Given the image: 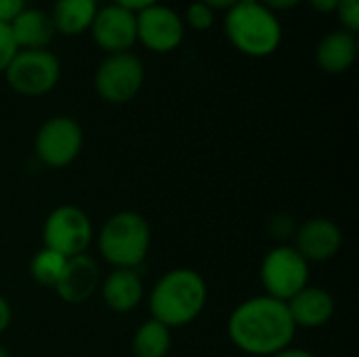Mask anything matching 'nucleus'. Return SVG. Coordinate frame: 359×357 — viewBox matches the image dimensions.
Instances as JSON below:
<instances>
[{
  "label": "nucleus",
  "instance_id": "obj_1",
  "mask_svg": "<svg viewBox=\"0 0 359 357\" xmlns=\"http://www.w3.org/2000/svg\"><path fill=\"white\" fill-rule=\"evenodd\" d=\"M227 335L242 353L271 357L292 345L297 326L284 301L261 295L242 301L231 311Z\"/></svg>",
  "mask_w": 359,
  "mask_h": 357
},
{
  "label": "nucleus",
  "instance_id": "obj_2",
  "mask_svg": "<svg viewBox=\"0 0 359 357\" xmlns=\"http://www.w3.org/2000/svg\"><path fill=\"white\" fill-rule=\"evenodd\" d=\"M208 303L206 280L187 267L166 271L149 292L151 320L166 328H183L200 318Z\"/></svg>",
  "mask_w": 359,
  "mask_h": 357
},
{
  "label": "nucleus",
  "instance_id": "obj_3",
  "mask_svg": "<svg viewBox=\"0 0 359 357\" xmlns=\"http://www.w3.org/2000/svg\"><path fill=\"white\" fill-rule=\"evenodd\" d=\"M223 29L231 46L246 57H269L282 44V23L261 2L233 4L225 13Z\"/></svg>",
  "mask_w": 359,
  "mask_h": 357
},
{
  "label": "nucleus",
  "instance_id": "obj_4",
  "mask_svg": "<svg viewBox=\"0 0 359 357\" xmlns=\"http://www.w3.org/2000/svg\"><path fill=\"white\" fill-rule=\"evenodd\" d=\"M97 246L114 269H137L147 259L151 246L149 223L135 210H120L103 223Z\"/></svg>",
  "mask_w": 359,
  "mask_h": 357
},
{
  "label": "nucleus",
  "instance_id": "obj_5",
  "mask_svg": "<svg viewBox=\"0 0 359 357\" xmlns=\"http://www.w3.org/2000/svg\"><path fill=\"white\" fill-rule=\"evenodd\" d=\"M8 86L23 97H44L48 95L59 78L61 63L48 48L40 50H17L8 67L4 69Z\"/></svg>",
  "mask_w": 359,
  "mask_h": 357
},
{
  "label": "nucleus",
  "instance_id": "obj_6",
  "mask_svg": "<svg viewBox=\"0 0 359 357\" xmlns=\"http://www.w3.org/2000/svg\"><path fill=\"white\" fill-rule=\"evenodd\" d=\"M261 284L267 297L288 303L309 286V263L290 244L273 246L261 263Z\"/></svg>",
  "mask_w": 359,
  "mask_h": 357
},
{
  "label": "nucleus",
  "instance_id": "obj_7",
  "mask_svg": "<svg viewBox=\"0 0 359 357\" xmlns=\"http://www.w3.org/2000/svg\"><path fill=\"white\" fill-rule=\"evenodd\" d=\"M93 238L95 236L90 217L74 204L57 206L55 210H50L42 225L44 246L59 252L65 259L86 255Z\"/></svg>",
  "mask_w": 359,
  "mask_h": 357
},
{
  "label": "nucleus",
  "instance_id": "obj_8",
  "mask_svg": "<svg viewBox=\"0 0 359 357\" xmlns=\"http://www.w3.org/2000/svg\"><path fill=\"white\" fill-rule=\"evenodd\" d=\"M145 82V67L137 55L116 53L107 55L95 72L97 95L111 105H122L133 101Z\"/></svg>",
  "mask_w": 359,
  "mask_h": 357
},
{
  "label": "nucleus",
  "instance_id": "obj_9",
  "mask_svg": "<svg viewBox=\"0 0 359 357\" xmlns=\"http://www.w3.org/2000/svg\"><path fill=\"white\" fill-rule=\"evenodd\" d=\"M84 133L69 116L48 118L34 137V154L48 168L69 166L82 151Z\"/></svg>",
  "mask_w": 359,
  "mask_h": 357
},
{
  "label": "nucleus",
  "instance_id": "obj_10",
  "mask_svg": "<svg viewBox=\"0 0 359 357\" xmlns=\"http://www.w3.org/2000/svg\"><path fill=\"white\" fill-rule=\"evenodd\" d=\"M185 23L177 11L166 4H154L137 13V42L151 53H170L181 46Z\"/></svg>",
  "mask_w": 359,
  "mask_h": 357
},
{
  "label": "nucleus",
  "instance_id": "obj_11",
  "mask_svg": "<svg viewBox=\"0 0 359 357\" xmlns=\"http://www.w3.org/2000/svg\"><path fill=\"white\" fill-rule=\"evenodd\" d=\"M90 34L95 44L107 55L128 53L137 44V13L109 2L97 8Z\"/></svg>",
  "mask_w": 359,
  "mask_h": 357
},
{
  "label": "nucleus",
  "instance_id": "obj_12",
  "mask_svg": "<svg viewBox=\"0 0 359 357\" xmlns=\"http://www.w3.org/2000/svg\"><path fill=\"white\" fill-rule=\"evenodd\" d=\"M294 250L311 265L324 263L339 255L343 246L341 227L324 217L309 219L294 229Z\"/></svg>",
  "mask_w": 359,
  "mask_h": 357
},
{
  "label": "nucleus",
  "instance_id": "obj_13",
  "mask_svg": "<svg viewBox=\"0 0 359 357\" xmlns=\"http://www.w3.org/2000/svg\"><path fill=\"white\" fill-rule=\"evenodd\" d=\"M101 286V271L93 257L78 255L67 259L65 269L55 286V292L63 303L82 305L86 303Z\"/></svg>",
  "mask_w": 359,
  "mask_h": 357
},
{
  "label": "nucleus",
  "instance_id": "obj_14",
  "mask_svg": "<svg viewBox=\"0 0 359 357\" xmlns=\"http://www.w3.org/2000/svg\"><path fill=\"white\" fill-rule=\"evenodd\" d=\"M286 305H288V311L292 316L297 330L299 328H307V330L322 328L334 316V299L328 290H324L320 286H305Z\"/></svg>",
  "mask_w": 359,
  "mask_h": 357
},
{
  "label": "nucleus",
  "instance_id": "obj_15",
  "mask_svg": "<svg viewBox=\"0 0 359 357\" xmlns=\"http://www.w3.org/2000/svg\"><path fill=\"white\" fill-rule=\"evenodd\" d=\"M101 297L105 305L116 314L135 311L145 295L143 280L137 269H114L101 282Z\"/></svg>",
  "mask_w": 359,
  "mask_h": 357
},
{
  "label": "nucleus",
  "instance_id": "obj_16",
  "mask_svg": "<svg viewBox=\"0 0 359 357\" xmlns=\"http://www.w3.org/2000/svg\"><path fill=\"white\" fill-rule=\"evenodd\" d=\"M13 38L17 42L19 50H40L48 48V44L55 38V25L50 21V15L40 8H23L11 23Z\"/></svg>",
  "mask_w": 359,
  "mask_h": 357
},
{
  "label": "nucleus",
  "instance_id": "obj_17",
  "mask_svg": "<svg viewBox=\"0 0 359 357\" xmlns=\"http://www.w3.org/2000/svg\"><path fill=\"white\" fill-rule=\"evenodd\" d=\"M355 59H358V38L355 34L345 29L326 34L316 48V61L320 69L326 74H343L355 63Z\"/></svg>",
  "mask_w": 359,
  "mask_h": 357
},
{
  "label": "nucleus",
  "instance_id": "obj_18",
  "mask_svg": "<svg viewBox=\"0 0 359 357\" xmlns=\"http://www.w3.org/2000/svg\"><path fill=\"white\" fill-rule=\"evenodd\" d=\"M97 8V0H55L48 15L57 34L80 36L90 29Z\"/></svg>",
  "mask_w": 359,
  "mask_h": 357
},
{
  "label": "nucleus",
  "instance_id": "obj_19",
  "mask_svg": "<svg viewBox=\"0 0 359 357\" xmlns=\"http://www.w3.org/2000/svg\"><path fill=\"white\" fill-rule=\"evenodd\" d=\"M172 339L170 328L156 320L143 322L133 337V353L135 357H166L170 353Z\"/></svg>",
  "mask_w": 359,
  "mask_h": 357
},
{
  "label": "nucleus",
  "instance_id": "obj_20",
  "mask_svg": "<svg viewBox=\"0 0 359 357\" xmlns=\"http://www.w3.org/2000/svg\"><path fill=\"white\" fill-rule=\"evenodd\" d=\"M65 263H67L65 257L42 246L40 250L34 252V257L29 261V274H32L36 284L46 286V288H55L63 269H65Z\"/></svg>",
  "mask_w": 359,
  "mask_h": 357
},
{
  "label": "nucleus",
  "instance_id": "obj_21",
  "mask_svg": "<svg viewBox=\"0 0 359 357\" xmlns=\"http://www.w3.org/2000/svg\"><path fill=\"white\" fill-rule=\"evenodd\" d=\"M183 23H187L191 29H196V32H206L208 27H212V23H215V11L212 8H208L206 4H202V2H191L189 6H187V11H185V21Z\"/></svg>",
  "mask_w": 359,
  "mask_h": 357
},
{
  "label": "nucleus",
  "instance_id": "obj_22",
  "mask_svg": "<svg viewBox=\"0 0 359 357\" xmlns=\"http://www.w3.org/2000/svg\"><path fill=\"white\" fill-rule=\"evenodd\" d=\"M337 17L343 25L341 29L358 34L359 29V0H339L337 4Z\"/></svg>",
  "mask_w": 359,
  "mask_h": 357
},
{
  "label": "nucleus",
  "instance_id": "obj_23",
  "mask_svg": "<svg viewBox=\"0 0 359 357\" xmlns=\"http://www.w3.org/2000/svg\"><path fill=\"white\" fill-rule=\"evenodd\" d=\"M17 42L13 38L11 25L8 23H0V74H4V69L8 67V63L13 61V57L17 55Z\"/></svg>",
  "mask_w": 359,
  "mask_h": 357
},
{
  "label": "nucleus",
  "instance_id": "obj_24",
  "mask_svg": "<svg viewBox=\"0 0 359 357\" xmlns=\"http://www.w3.org/2000/svg\"><path fill=\"white\" fill-rule=\"evenodd\" d=\"M25 8V0H0V23H11Z\"/></svg>",
  "mask_w": 359,
  "mask_h": 357
},
{
  "label": "nucleus",
  "instance_id": "obj_25",
  "mask_svg": "<svg viewBox=\"0 0 359 357\" xmlns=\"http://www.w3.org/2000/svg\"><path fill=\"white\" fill-rule=\"evenodd\" d=\"M160 0H111V4H118V6H122V8H128V11H133V13H139V11H143V8H147V6H154V4H158Z\"/></svg>",
  "mask_w": 359,
  "mask_h": 357
},
{
  "label": "nucleus",
  "instance_id": "obj_26",
  "mask_svg": "<svg viewBox=\"0 0 359 357\" xmlns=\"http://www.w3.org/2000/svg\"><path fill=\"white\" fill-rule=\"evenodd\" d=\"M263 6H267L271 13H278V11H292L294 6L301 4V0H259Z\"/></svg>",
  "mask_w": 359,
  "mask_h": 357
},
{
  "label": "nucleus",
  "instance_id": "obj_27",
  "mask_svg": "<svg viewBox=\"0 0 359 357\" xmlns=\"http://www.w3.org/2000/svg\"><path fill=\"white\" fill-rule=\"evenodd\" d=\"M13 322V309H11V303L0 295V335L8 330Z\"/></svg>",
  "mask_w": 359,
  "mask_h": 357
},
{
  "label": "nucleus",
  "instance_id": "obj_28",
  "mask_svg": "<svg viewBox=\"0 0 359 357\" xmlns=\"http://www.w3.org/2000/svg\"><path fill=\"white\" fill-rule=\"evenodd\" d=\"M309 4H311L318 13L328 15V13H334V11H337L339 0H309Z\"/></svg>",
  "mask_w": 359,
  "mask_h": 357
},
{
  "label": "nucleus",
  "instance_id": "obj_29",
  "mask_svg": "<svg viewBox=\"0 0 359 357\" xmlns=\"http://www.w3.org/2000/svg\"><path fill=\"white\" fill-rule=\"evenodd\" d=\"M271 357H318L316 353H311V351H307V349H301V347H286V349H282V351H278L276 356Z\"/></svg>",
  "mask_w": 359,
  "mask_h": 357
},
{
  "label": "nucleus",
  "instance_id": "obj_30",
  "mask_svg": "<svg viewBox=\"0 0 359 357\" xmlns=\"http://www.w3.org/2000/svg\"><path fill=\"white\" fill-rule=\"evenodd\" d=\"M202 4H206L212 11H229L233 4H238V0H198Z\"/></svg>",
  "mask_w": 359,
  "mask_h": 357
},
{
  "label": "nucleus",
  "instance_id": "obj_31",
  "mask_svg": "<svg viewBox=\"0 0 359 357\" xmlns=\"http://www.w3.org/2000/svg\"><path fill=\"white\" fill-rule=\"evenodd\" d=\"M0 357H11V353H8L2 345H0Z\"/></svg>",
  "mask_w": 359,
  "mask_h": 357
},
{
  "label": "nucleus",
  "instance_id": "obj_32",
  "mask_svg": "<svg viewBox=\"0 0 359 357\" xmlns=\"http://www.w3.org/2000/svg\"><path fill=\"white\" fill-rule=\"evenodd\" d=\"M255 2H259V0H238V4H255Z\"/></svg>",
  "mask_w": 359,
  "mask_h": 357
}]
</instances>
